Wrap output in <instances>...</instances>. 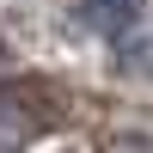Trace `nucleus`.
I'll return each mask as SVG.
<instances>
[{
  "label": "nucleus",
  "instance_id": "1",
  "mask_svg": "<svg viewBox=\"0 0 153 153\" xmlns=\"http://www.w3.org/2000/svg\"><path fill=\"white\" fill-rule=\"evenodd\" d=\"M129 19H135V0H80V25L92 31H117Z\"/></svg>",
  "mask_w": 153,
  "mask_h": 153
}]
</instances>
